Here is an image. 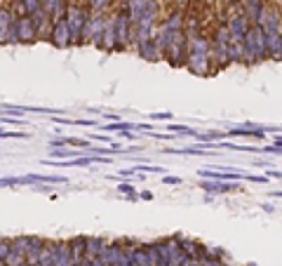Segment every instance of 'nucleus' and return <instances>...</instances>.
I'll list each match as a JSON object with an SVG mask.
<instances>
[{
  "label": "nucleus",
  "instance_id": "obj_1",
  "mask_svg": "<svg viewBox=\"0 0 282 266\" xmlns=\"http://www.w3.org/2000/svg\"><path fill=\"white\" fill-rule=\"evenodd\" d=\"M190 47H188V59H186V68L193 76L207 78L212 76V54H209V36L202 31L198 36H193Z\"/></svg>",
  "mask_w": 282,
  "mask_h": 266
},
{
  "label": "nucleus",
  "instance_id": "obj_2",
  "mask_svg": "<svg viewBox=\"0 0 282 266\" xmlns=\"http://www.w3.org/2000/svg\"><path fill=\"white\" fill-rule=\"evenodd\" d=\"M242 47H244V59H242V66H254L261 61H268V47H266V33L259 24H252L247 36L242 40Z\"/></svg>",
  "mask_w": 282,
  "mask_h": 266
},
{
  "label": "nucleus",
  "instance_id": "obj_3",
  "mask_svg": "<svg viewBox=\"0 0 282 266\" xmlns=\"http://www.w3.org/2000/svg\"><path fill=\"white\" fill-rule=\"evenodd\" d=\"M90 17H92V10H90L87 5L68 2L64 19H66L68 28H71V36H73V47H82V45H85V42H82V31H85V26H87Z\"/></svg>",
  "mask_w": 282,
  "mask_h": 266
},
{
  "label": "nucleus",
  "instance_id": "obj_4",
  "mask_svg": "<svg viewBox=\"0 0 282 266\" xmlns=\"http://www.w3.org/2000/svg\"><path fill=\"white\" fill-rule=\"evenodd\" d=\"M188 47H190V40H188L186 31H179L174 36V40L169 42V47L162 52V59H165L172 68H186Z\"/></svg>",
  "mask_w": 282,
  "mask_h": 266
},
{
  "label": "nucleus",
  "instance_id": "obj_5",
  "mask_svg": "<svg viewBox=\"0 0 282 266\" xmlns=\"http://www.w3.org/2000/svg\"><path fill=\"white\" fill-rule=\"evenodd\" d=\"M106 21H108V12H92L87 26L82 31V42L104 52V28H106Z\"/></svg>",
  "mask_w": 282,
  "mask_h": 266
},
{
  "label": "nucleus",
  "instance_id": "obj_6",
  "mask_svg": "<svg viewBox=\"0 0 282 266\" xmlns=\"http://www.w3.org/2000/svg\"><path fill=\"white\" fill-rule=\"evenodd\" d=\"M259 26L263 28V33H282V10L278 2H268L266 0V7L256 21Z\"/></svg>",
  "mask_w": 282,
  "mask_h": 266
},
{
  "label": "nucleus",
  "instance_id": "obj_7",
  "mask_svg": "<svg viewBox=\"0 0 282 266\" xmlns=\"http://www.w3.org/2000/svg\"><path fill=\"white\" fill-rule=\"evenodd\" d=\"M47 42L52 47H56V50H71L73 47V36H71V28H68L66 19H56L54 21Z\"/></svg>",
  "mask_w": 282,
  "mask_h": 266
},
{
  "label": "nucleus",
  "instance_id": "obj_8",
  "mask_svg": "<svg viewBox=\"0 0 282 266\" xmlns=\"http://www.w3.org/2000/svg\"><path fill=\"white\" fill-rule=\"evenodd\" d=\"M224 21L228 26L230 40H235V42H242L244 36H247V31H249V26H252V21L247 19V14H228V17H224Z\"/></svg>",
  "mask_w": 282,
  "mask_h": 266
},
{
  "label": "nucleus",
  "instance_id": "obj_9",
  "mask_svg": "<svg viewBox=\"0 0 282 266\" xmlns=\"http://www.w3.org/2000/svg\"><path fill=\"white\" fill-rule=\"evenodd\" d=\"M17 42L19 45H33L38 42V36H36V26L31 21V14L26 17H17Z\"/></svg>",
  "mask_w": 282,
  "mask_h": 266
},
{
  "label": "nucleus",
  "instance_id": "obj_10",
  "mask_svg": "<svg viewBox=\"0 0 282 266\" xmlns=\"http://www.w3.org/2000/svg\"><path fill=\"white\" fill-rule=\"evenodd\" d=\"M184 24H186V7L176 5L162 17L160 28H165V31H184Z\"/></svg>",
  "mask_w": 282,
  "mask_h": 266
},
{
  "label": "nucleus",
  "instance_id": "obj_11",
  "mask_svg": "<svg viewBox=\"0 0 282 266\" xmlns=\"http://www.w3.org/2000/svg\"><path fill=\"white\" fill-rule=\"evenodd\" d=\"M31 21H33V26H36V36H38V40L50 38V31H52L54 19L45 12V10H38L36 14H31Z\"/></svg>",
  "mask_w": 282,
  "mask_h": 266
},
{
  "label": "nucleus",
  "instance_id": "obj_12",
  "mask_svg": "<svg viewBox=\"0 0 282 266\" xmlns=\"http://www.w3.org/2000/svg\"><path fill=\"white\" fill-rule=\"evenodd\" d=\"M200 188L207 191V193H233V191H240V184L238 182H219V179H202Z\"/></svg>",
  "mask_w": 282,
  "mask_h": 266
},
{
  "label": "nucleus",
  "instance_id": "obj_13",
  "mask_svg": "<svg viewBox=\"0 0 282 266\" xmlns=\"http://www.w3.org/2000/svg\"><path fill=\"white\" fill-rule=\"evenodd\" d=\"M136 54H139L141 59H146V61H160L162 59V52H160V47H158V42H155L153 36L136 45Z\"/></svg>",
  "mask_w": 282,
  "mask_h": 266
},
{
  "label": "nucleus",
  "instance_id": "obj_14",
  "mask_svg": "<svg viewBox=\"0 0 282 266\" xmlns=\"http://www.w3.org/2000/svg\"><path fill=\"white\" fill-rule=\"evenodd\" d=\"M108 240L101 238V236H87V243H85V257L87 259H94V257H101L106 252Z\"/></svg>",
  "mask_w": 282,
  "mask_h": 266
},
{
  "label": "nucleus",
  "instance_id": "obj_15",
  "mask_svg": "<svg viewBox=\"0 0 282 266\" xmlns=\"http://www.w3.org/2000/svg\"><path fill=\"white\" fill-rule=\"evenodd\" d=\"M54 250H56V262L54 266H75L73 252L68 247V240H54Z\"/></svg>",
  "mask_w": 282,
  "mask_h": 266
},
{
  "label": "nucleus",
  "instance_id": "obj_16",
  "mask_svg": "<svg viewBox=\"0 0 282 266\" xmlns=\"http://www.w3.org/2000/svg\"><path fill=\"white\" fill-rule=\"evenodd\" d=\"M47 240L40 238V236H28V250H26V262L28 266H38V259H40V252L45 247Z\"/></svg>",
  "mask_w": 282,
  "mask_h": 266
},
{
  "label": "nucleus",
  "instance_id": "obj_17",
  "mask_svg": "<svg viewBox=\"0 0 282 266\" xmlns=\"http://www.w3.org/2000/svg\"><path fill=\"white\" fill-rule=\"evenodd\" d=\"M40 2H42V10L50 14L54 21H56V19H64L66 7H68V0H40Z\"/></svg>",
  "mask_w": 282,
  "mask_h": 266
},
{
  "label": "nucleus",
  "instance_id": "obj_18",
  "mask_svg": "<svg viewBox=\"0 0 282 266\" xmlns=\"http://www.w3.org/2000/svg\"><path fill=\"white\" fill-rule=\"evenodd\" d=\"M263 7H266V0H242V10L247 14V19L256 24L259 21V17L263 12Z\"/></svg>",
  "mask_w": 282,
  "mask_h": 266
},
{
  "label": "nucleus",
  "instance_id": "obj_19",
  "mask_svg": "<svg viewBox=\"0 0 282 266\" xmlns=\"http://www.w3.org/2000/svg\"><path fill=\"white\" fill-rule=\"evenodd\" d=\"M85 243H87V236H73V238H68V247H71V252H73V259H75V264L85 259Z\"/></svg>",
  "mask_w": 282,
  "mask_h": 266
},
{
  "label": "nucleus",
  "instance_id": "obj_20",
  "mask_svg": "<svg viewBox=\"0 0 282 266\" xmlns=\"http://www.w3.org/2000/svg\"><path fill=\"white\" fill-rule=\"evenodd\" d=\"M56 262V250H54V240H47L45 247L40 252V259H38V266H54Z\"/></svg>",
  "mask_w": 282,
  "mask_h": 266
},
{
  "label": "nucleus",
  "instance_id": "obj_21",
  "mask_svg": "<svg viewBox=\"0 0 282 266\" xmlns=\"http://www.w3.org/2000/svg\"><path fill=\"white\" fill-rule=\"evenodd\" d=\"M228 59L233 66H242V59H244V47H242V42H235V40H230L228 45Z\"/></svg>",
  "mask_w": 282,
  "mask_h": 266
},
{
  "label": "nucleus",
  "instance_id": "obj_22",
  "mask_svg": "<svg viewBox=\"0 0 282 266\" xmlns=\"http://www.w3.org/2000/svg\"><path fill=\"white\" fill-rule=\"evenodd\" d=\"M190 137H195L198 142H224V139L228 137V132H219V130H212V132H195V130H193Z\"/></svg>",
  "mask_w": 282,
  "mask_h": 266
},
{
  "label": "nucleus",
  "instance_id": "obj_23",
  "mask_svg": "<svg viewBox=\"0 0 282 266\" xmlns=\"http://www.w3.org/2000/svg\"><path fill=\"white\" fill-rule=\"evenodd\" d=\"M181 247H184V252L188 254V257H198L200 254V247H202V243H198L195 238H181Z\"/></svg>",
  "mask_w": 282,
  "mask_h": 266
},
{
  "label": "nucleus",
  "instance_id": "obj_24",
  "mask_svg": "<svg viewBox=\"0 0 282 266\" xmlns=\"http://www.w3.org/2000/svg\"><path fill=\"white\" fill-rule=\"evenodd\" d=\"M26 250H28V236H17V238H12V252L26 257Z\"/></svg>",
  "mask_w": 282,
  "mask_h": 266
},
{
  "label": "nucleus",
  "instance_id": "obj_25",
  "mask_svg": "<svg viewBox=\"0 0 282 266\" xmlns=\"http://www.w3.org/2000/svg\"><path fill=\"white\" fill-rule=\"evenodd\" d=\"M200 266H226V262H224V257H219V254H202Z\"/></svg>",
  "mask_w": 282,
  "mask_h": 266
},
{
  "label": "nucleus",
  "instance_id": "obj_26",
  "mask_svg": "<svg viewBox=\"0 0 282 266\" xmlns=\"http://www.w3.org/2000/svg\"><path fill=\"white\" fill-rule=\"evenodd\" d=\"M5 266H28L26 257L24 254H17V252H10L7 259H5Z\"/></svg>",
  "mask_w": 282,
  "mask_h": 266
},
{
  "label": "nucleus",
  "instance_id": "obj_27",
  "mask_svg": "<svg viewBox=\"0 0 282 266\" xmlns=\"http://www.w3.org/2000/svg\"><path fill=\"white\" fill-rule=\"evenodd\" d=\"M19 2H21V7L26 10V14H36L38 10H42L40 0H19Z\"/></svg>",
  "mask_w": 282,
  "mask_h": 266
},
{
  "label": "nucleus",
  "instance_id": "obj_28",
  "mask_svg": "<svg viewBox=\"0 0 282 266\" xmlns=\"http://www.w3.org/2000/svg\"><path fill=\"white\" fill-rule=\"evenodd\" d=\"M66 146H75V148H92V144L87 139H78V137H66Z\"/></svg>",
  "mask_w": 282,
  "mask_h": 266
},
{
  "label": "nucleus",
  "instance_id": "obj_29",
  "mask_svg": "<svg viewBox=\"0 0 282 266\" xmlns=\"http://www.w3.org/2000/svg\"><path fill=\"white\" fill-rule=\"evenodd\" d=\"M0 186H24L21 177H0Z\"/></svg>",
  "mask_w": 282,
  "mask_h": 266
},
{
  "label": "nucleus",
  "instance_id": "obj_30",
  "mask_svg": "<svg viewBox=\"0 0 282 266\" xmlns=\"http://www.w3.org/2000/svg\"><path fill=\"white\" fill-rule=\"evenodd\" d=\"M12 252V238H0V259H7Z\"/></svg>",
  "mask_w": 282,
  "mask_h": 266
},
{
  "label": "nucleus",
  "instance_id": "obj_31",
  "mask_svg": "<svg viewBox=\"0 0 282 266\" xmlns=\"http://www.w3.org/2000/svg\"><path fill=\"white\" fill-rule=\"evenodd\" d=\"M167 132H172V134H193V130L188 127V125H167Z\"/></svg>",
  "mask_w": 282,
  "mask_h": 266
},
{
  "label": "nucleus",
  "instance_id": "obj_32",
  "mask_svg": "<svg viewBox=\"0 0 282 266\" xmlns=\"http://www.w3.org/2000/svg\"><path fill=\"white\" fill-rule=\"evenodd\" d=\"M118 191H120V196H134V193H136L134 186H132V184H127V182H120V184H118Z\"/></svg>",
  "mask_w": 282,
  "mask_h": 266
},
{
  "label": "nucleus",
  "instance_id": "obj_33",
  "mask_svg": "<svg viewBox=\"0 0 282 266\" xmlns=\"http://www.w3.org/2000/svg\"><path fill=\"white\" fill-rule=\"evenodd\" d=\"M73 125H78V127H96L99 123L96 120H85V118H75L73 120Z\"/></svg>",
  "mask_w": 282,
  "mask_h": 266
},
{
  "label": "nucleus",
  "instance_id": "obj_34",
  "mask_svg": "<svg viewBox=\"0 0 282 266\" xmlns=\"http://www.w3.org/2000/svg\"><path fill=\"white\" fill-rule=\"evenodd\" d=\"M162 182H165V184H169V186H179V184H181V177H172V174H167V177H162Z\"/></svg>",
  "mask_w": 282,
  "mask_h": 266
},
{
  "label": "nucleus",
  "instance_id": "obj_35",
  "mask_svg": "<svg viewBox=\"0 0 282 266\" xmlns=\"http://www.w3.org/2000/svg\"><path fill=\"white\" fill-rule=\"evenodd\" d=\"M150 120H172V113H150Z\"/></svg>",
  "mask_w": 282,
  "mask_h": 266
},
{
  "label": "nucleus",
  "instance_id": "obj_36",
  "mask_svg": "<svg viewBox=\"0 0 282 266\" xmlns=\"http://www.w3.org/2000/svg\"><path fill=\"white\" fill-rule=\"evenodd\" d=\"M52 120L56 123V125H66V127H68V125H73V120H71V118H59V116H52Z\"/></svg>",
  "mask_w": 282,
  "mask_h": 266
},
{
  "label": "nucleus",
  "instance_id": "obj_37",
  "mask_svg": "<svg viewBox=\"0 0 282 266\" xmlns=\"http://www.w3.org/2000/svg\"><path fill=\"white\" fill-rule=\"evenodd\" d=\"M266 177L268 179H282V172L280 170H266Z\"/></svg>",
  "mask_w": 282,
  "mask_h": 266
},
{
  "label": "nucleus",
  "instance_id": "obj_38",
  "mask_svg": "<svg viewBox=\"0 0 282 266\" xmlns=\"http://www.w3.org/2000/svg\"><path fill=\"white\" fill-rule=\"evenodd\" d=\"M90 262H92V266H108L106 262L101 259V257H94V259H90Z\"/></svg>",
  "mask_w": 282,
  "mask_h": 266
},
{
  "label": "nucleus",
  "instance_id": "obj_39",
  "mask_svg": "<svg viewBox=\"0 0 282 266\" xmlns=\"http://www.w3.org/2000/svg\"><path fill=\"white\" fill-rule=\"evenodd\" d=\"M141 198H144V200H153V193H150V191H144V193H141Z\"/></svg>",
  "mask_w": 282,
  "mask_h": 266
},
{
  "label": "nucleus",
  "instance_id": "obj_40",
  "mask_svg": "<svg viewBox=\"0 0 282 266\" xmlns=\"http://www.w3.org/2000/svg\"><path fill=\"white\" fill-rule=\"evenodd\" d=\"M273 144H275V146H280V148H282V137H273Z\"/></svg>",
  "mask_w": 282,
  "mask_h": 266
},
{
  "label": "nucleus",
  "instance_id": "obj_41",
  "mask_svg": "<svg viewBox=\"0 0 282 266\" xmlns=\"http://www.w3.org/2000/svg\"><path fill=\"white\" fill-rule=\"evenodd\" d=\"M278 61H282V33H280V50H278Z\"/></svg>",
  "mask_w": 282,
  "mask_h": 266
},
{
  "label": "nucleus",
  "instance_id": "obj_42",
  "mask_svg": "<svg viewBox=\"0 0 282 266\" xmlns=\"http://www.w3.org/2000/svg\"><path fill=\"white\" fill-rule=\"evenodd\" d=\"M68 2H75V5H87L90 0H68Z\"/></svg>",
  "mask_w": 282,
  "mask_h": 266
},
{
  "label": "nucleus",
  "instance_id": "obj_43",
  "mask_svg": "<svg viewBox=\"0 0 282 266\" xmlns=\"http://www.w3.org/2000/svg\"><path fill=\"white\" fill-rule=\"evenodd\" d=\"M270 196H273V198H282V191H273Z\"/></svg>",
  "mask_w": 282,
  "mask_h": 266
},
{
  "label": "nucleus",
  "instance_id": "obj_44",
  "mask_svg": "<svg viewBox=\"0 0 282 266\" xmlns=\"http://www.w3.org/2000/svg\"><path fill=\"white\" fill-rule=\"evenodd\" d=\"M0 127H2V125H0Z\"/></svg>",
  "mask_w": 282,
  "mask_h": 266
},
{
  "label": "nucleus",
  "instance_id": "obj_45",
  "mask_svg": "<svg viewBox=\"0 0 282 266\" xmlns=\"http://www.w3.org/2000/svg\"><path fill=\"white\" fill-rule=\"evenodd\" d=\"M280 10H282V7H280Z\"/></svg>",
  "mask_w": 282,
  "mask_h": 266
}]
</instances>
